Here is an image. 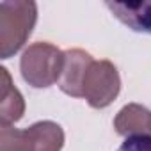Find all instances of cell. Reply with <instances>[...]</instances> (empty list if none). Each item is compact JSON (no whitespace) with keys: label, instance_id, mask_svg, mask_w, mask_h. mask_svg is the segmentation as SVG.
<instances>
[{"label":"cell","instance_id":"6da1fadb","mask_svg":"<svg viewBox=\"0 0 151 151\" xmlns=\"http://www.w3.org/2000/svg\"><path fill=\"white\" fill-rule=\"evenodd\" d=\"M37 22V6L27 0L0 4V57L9 59L27 43Z\"/></svg>","mask_w":151,"mask_h":151},{"label":"cell","instance_id":"7a4b0ae2","mask_svg":"<svg viewBox=\"0 0 151 151\" xmlns=\"http://www.w3.org/2000/svg\"><path fill=\"white\" fill-rule=\"evenodd\" d=\"M62 68L64 52L50 43L30 45L20 59V71L23 80L36 89H45L59 82Z\"/></svg>","mask_w":151,"mask_h":151},{"label":"cell","instance_id":"3957f363","mask_svg":"<svg viewBox=\"0 0 151 151\" xmlns=\"http://www.w3.org/2000/svg\"><path fill=\"white\" fill-rule=\"evenodd\" d=\"M121 91V78L110 60H93L84 80V98L93 109L109 107Z\"/></svg>","mask_w":151,"mask_h":151},{"label":"cell","instance_id":"277c9868","mask_svg":"<svg viewBox=\"0 0 151 151\" xmlns=\"http://www.w3.org/2000/svg\"><path fill=\"white\" fill-rule=\"evenodd\" d=\"M91 53L80 48L64 52V68L59 78V89L73 98H84V80L89 66L93 64Z\"/></svg>","mask_w":151,"mask_h":151},{"label":"cell","instance_id":"5b68a950","mask_svg":"<svg viewBox=\"0 0 151 151\" xmlns=\"http://www.w3.org/2000/svg\"><path fill=\"white\" fill-rule=\"evenodd\" d=\"M114 128L123 137H144L151 135V110L139 103H128L124 105L116 119Z\"/></svg>","mask_w":151,"mask_h":151},{"label":"cell","instance_id":"8992f818","mask_svg":"<svg viewBox=\"0 0 151 151\" xmlns=\"http://www.w3.org/2000/svg\"><path fill=\"white\" fill-rule=\"evenodd\" d=\"M0 124L11 126L20 121L25 114V100L14 87L13 78L6 68H0Z\"/></svg>","mask_w":151,"mask_h":151},{"label":"cell","instance_id":"52a82bcc","mask_svg":"<svg viewBox=\"0 0 151 151\" xmlns=\"http://www.w3.org/2000/svg\"><path fill=\"white\" fill-rule=\"evenodd\" d=\"M105 6L128 29L151 34V2H107Z\"/></svg>","mask_w":151,"mask_h":151},{"label":"cell","instance_id":"ba28073f","mask_svg":"<svg viewBox=\"0 0 151 151\" xmlns=\"http://www.w3.org/2000/svg\"><path fill=\"white\" fill-rule=\"evenodd\" d=\"M27 130L32 139L34 151H60L64 146V132L53 121H37Z\"/></svg>","mask_w":151,"mask_h":151},{"label":"cell","instance_id":"9c48e42d","mask_svg":"<svg viewBox=\"0 0 151 151\" xmlns=\"http://www.w3.org/2000/svg\"><path fill=\"white\" fill-rule=\"evenodd\" d=\"M0 151H34L29 130L2 126L0 128Z\"/></svg>","mask_w":151,"mask_h":151},{"label":"cell","instance_id":"30bf717a","mask_svg":"<svg viewBox=\"0 0 151 151\" xmlns=\"http://www.w3.org/2000/svg\"><path fill=\"white\" fill-rule=\"evenodd\" d=\"M117 151H151V135L144 137H128Z\"/></svg>","mask_w":151,"mask_h":151}]
</instances>
